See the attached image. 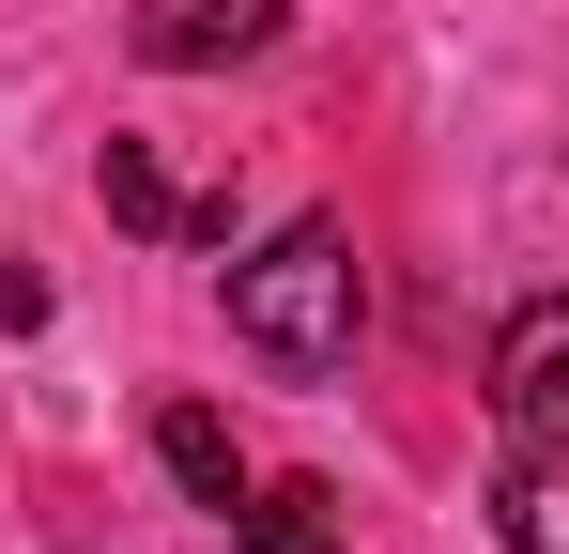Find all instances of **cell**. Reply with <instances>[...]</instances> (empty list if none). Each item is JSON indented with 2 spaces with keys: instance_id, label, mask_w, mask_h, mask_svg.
<instances>
[{
  "instance_id": "obj_6",
  "label": "cell",
  "mask_w": 569,
  "mask_h": 554,
  "mask_svg": "<svg viewBox=\"0 0 569 554\" xmlns=\"http://www.w3.org/2000/svg\"><path fill=\"white\" fill-rule=\"evenodd\" d=\"M108 216H123V231H200V200L154 170L139 139H108ZM200 247H216V231H200Z\"/></svg>"
},
{
  "instance_id": "obj_5",
  "label": "cell",
  "mask_w": 569,
  "mask_h": 554,
  "mask_svg": "<svg viewBox=\"0 0 569 554\" xmlns=\"http://www.w3.org/2000/svg\"><path fill=\"white\" fill-rule=\"evenodd\" d=\"M154 462L186 477L200 508H247V447H231V416H216V400H170V416H154Z\"/></svg>"
},
{
  "instance_id": "obj_2",
  "label": "cell",
  "mask_w": 569,
  "mask_h": 554,
  "mask_svg": "<svg viewBox=\"0 0 569 554\" xmlns=\"http://www.w3.org/2000/svg\"><path fill=\"white\" fill-rule=\"evenodd\" d=\"M492 416L569 447V293H523V308L492 324Z\"/></svg>"
},
{
  "instance_id": "obj_7",
  "label": "cell",
  "mask_w": 569,
  "mask_h": 554,
  "mask_svg": "<svg viewBox=\"0 0 569 554\" xmlns=\"http://www.w3.org/2000/svg\"><path fill=\"white\" fill-rule=\"evenodd\" d=\"M247 554H339V524H323V493H308V477H278V493H247Z\"/></svg>"
},
{
  "instance_id": "obj_8",
  "label": "cell",
  "mask_w": 569,
  "mask_h": 554,
  "mask_svg": "<svg viewBox=\"0 0 569 554\" xmlns=\"http://www.w3.org/2000/svg\"><path fill=\"white\" fill-rule=\"evenodd\" d=\"M0 324H47V277L16 263V247H0Z\"/></svg>"
},
{
  "instance_id": "obj_4",
  "label": "cell",
  "mask_w": 569,
  "mask_h": 554,
  "mask_svg": "<svg viewBox=\"0 0 569 554\" xmlns=\"http://www.w3.org/2000/svg\"><path fill=\"white\" fill-rule=\"evenodd\" d=\"M492 524H508V554H569V447H555V432H508Z\"/></svg>"
},
{
  "instance_id": "obj_1",
  "label": "cell",
  "mask_w": 569,
  "mask_h": 554,
  "mask_svg": "<svg viewBox=\"0 0 569 554\" xmlns=\"http://www.w3.org/2000/svg\"><path fill=\"white\" fill-rule=\"evenodd\" d=\"M355 324H370V263H355L339 216H292L262 263H231V339H247V355L339 369V355H355Z\"/></svg>"
},
{
  "instance_id": "obj_3",
  "label": "cell",
  "mask_w": 569,
  "mask_h": 554,
  "mask_svg": "<svg viewBox=\"0 0 569 554\" xmlns=\"http://www.w3.org/2000/svg\"><path fill=\"white\" fill-rule=\"evenodd\" d=\"M278 31H292L278 0H139V16H123V47H139L154 78H200V62H262Z\"/></svg>"
}]
</instances>
